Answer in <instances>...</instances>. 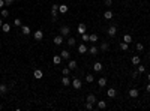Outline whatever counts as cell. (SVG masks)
I'll return each mask as SVG.
<instances>
[{
    "label": "cell",
    "mask_w": 150,
    "mask_h": 111,
    "mask_svg": "<svg viewBox=\"0 0 150 111\" xmlns=\"http://www.w3.org/2000/svg\"><path fill=\"white\" fill-rule=\"evenodd\" d=\"M60 35L63 38L71 35V27H69V26H62V27H60Z\"/></svg>",
    "instance_id": "1"
},
{
    "label": "cell",
    "mask_w": 150,
    "mask_h": 111,
    "mask_svg": "<svg viewBox=\"0 0 150 111\" xmlns=\"http://www.w3.org/2000/svg\"><path fill=\"white\" fill-rule=\"evenodd\" d=\"M57 14H59V5H51V15H53V21L57 20Z\"/></svg>",
    "instance_id": "2"
},
{
    "label": "cell",
    "mask_w": 150,
    "mask_h": 111,
    "mask_svg": "<svg viewBox=\"0 0 150 111\" xmlns=\"http://www.w3.org/2000/svg\"><path fill=\"white\" fill-rule=\"evenodd\" d=\"M81 86H83L81 80H78V78H74V80H72V87H74L75 90H80V89H81Z\"/></svg>",
    "instance_id": "3"
},
{
    "label": "cell",
    "mask_w": 150,
    "mask_h": 111,
    "mask_svg": "<svg viewBox=\"0 0 150 111\" xmlns=\"http://www.w3.org/2000/svg\"><path fill=\"white\" fill-rule=\"evenodd\" d=\"M107 33H108V36L114 38V36H116V33H117V27H116V26H111V27H108Z\"/></svg>",
    "instance_id": "4"
},
{
    "label": "cell",
    "mask_w": 150,
    "mask_h": 111,
    "mask_svg": "<svg viewBox=\"0 0 150 111\" xmlns=\"http://www.w3.org/2000/svg\"><path fill=\"white\" fill-rule=\"evenodd\" d=\"M33 38L36 39V41H42L44 39V32L42 30H36V32L33 33Z\"/></svg>",
    "instance_id": "5"
},
{
    "label": "cell",
    "mask_w": 150,
    "mask_h": 111,
    "mask_svg": "<svg viewBox=\"0 0 150 111\" xmlns=\"http://www.w3.org/2000/svg\"><path fill=\"white\" fill-rule=\"evenodd\" d=\"M60 57H62V60H69V59H71V53L66 51V50H63V51H60Z\"/></svg>",
    "instance_id": "6"
},
{
    "label": "cell",
    "mask_w": 150,
    "mask_h": 111,
    "mask_svg": "<svg viewBox=\"0 0 150 111\" xmlns=\"http://www.w3.org/2000/svg\"><path fill=\"white\" fill-rule=\"evenodd\" d=\"M108 50H110V44H108V42H102L101 47H99V51H102V53H107Z\"/></svg>",
    "instance_id": "7"
},
{
    "label": "cell",
    "mask_w": 150,
    "mask_h": 111,
    "mask_svg": "<svg viewBox=\"0 0 150 111\" xmlns=\"http://www.w3.org/2000/svg\"><path fill=\"white\" fill-rule=\"evenodd\" d=\"M53 42H54L56 45H62V44H63V36H62V35H57V36H54Z\"/></svg>",
    "instance_id": "8"
},
{
    "label": "cell",
    "mask_w": 150,
    "mask_h": 111,
    "mask_svg": "<svg viewBox=\"0 0 150 111\" xmlns=\"http://www.w3.org/2000/svg\"><path fill=\"white\" fill-rule=\"evenodd\" d=\"M87 53L92 54V56H96V54L99 53V48L96 47V45H93V47H90V48H89V51H87Z\"/></svg>",
    "instance_id": "9"
},
{
    "label": "cell",
    "mask_w": 150,
    "mask_h": 111,
    "mask_svg": "<svg viewBox=\"0 0 150 111\" xmlns=\"http://www.w3.org/2000/svg\"><path fill=\"white\" fill-rule=\"evenodd\" d=\"M62 84H63L65 87H68L69 84H71V78H69L68 75H63V77H62Z\"/></svg>",
    "instance_id": "10"
},
{
    "label": "cell",
    "mask_w": 150,
    "mask_h": 111,
    "mask_svg": "<svg viewBox=\"0 0 150 111\" xmlns=\"http://www.w3.org/2000/svg\"><path fill=\"white\" fill-rule=\"evenodd\" d=\"M107 95H108V98L113 99V98L117 96V90H116V89H108V90H107Z\"/></svg>",
    "instance_id": "11"
},
{
    "label": "cell",
    "mask_w": 150,
    "mask_h": 111,
    "mask_svg": "<svg viewBox=\"0 0 150 111\" xmlns=\"http://www.w3.org/2000/svg\"><path fill=\"white\" fill-rule=\"evenodd\" d=\"M86 30H87V26H86L84 23L78 24V33H80V35H83V33H86Z\"/></svg>",
    "instance_id": "12"
},
{
    "label": "cell",
    "mask_w": 150,
    "mask_h": 111,
    "mask_svg": "<svg viewBox=\"0 0 150 111\" xmlns=\"http://www.w3.org/2000/svg\"><path fill=\"white\" fill-rule=\"evenodd\" d=\"M21 32H23V35H26V36H29L30 35V27H29V26H21Z\"/></svg>",
    "instance_id": "13"
},
{
    "label": "cell",
    "mask_w": 150,
    "mask_h": 111,
    "mask_svg": "<svg viewBox=\"0 0 150 111\" xmlns=\"http://www.w3.org/2000/svg\"><path fill=\"white\" fill-rule=\"evenodd\" d=\"M68 11H69L68 5H59V12H60V14H66Z\"/></svg>",
    "instance_id": "14"
},
{
    "label": "cell",
    "mask_w": 150,
    "mask_h": 111,
    "mask_svg": "<svg viewBox=\"0 0 150 111\" xmlns=\"http://www.w3.org/2000/svg\"><path fill=\"white\" fill-rule=\"evenodd\" d=\"M138 95H140L138 89H131V90H129V96H131V98H138Z\"/></svg>",
    "instance_id": "15"
},
{
    "label": "cell",
    "mask_w": 150,
    "mask_h": 111,
    "mask_svg": "<svg viewBox=\"0 0 150 111\" xmlns=\"http://www.w3.org/2000/svg\"><path fill=\"white\" fill-rule=\"evenodd\" d=\"M87 45H84V44H81V45H78V53L80 54H84V53H87Z\"/></svg>",
    "instance_id": "16"
},
{
    "label": "cell",
    "mask_w": 150,
    "mask_h": 111,
    "mask_svg": "<svg viewBox=\"0 0 150 111\" xmlns=\"http://www.w3.org/2000/svg\"><path fill=\"white\" fill-rule=\"evenodd\" d=\"M68 68H69L71 71H75V69H77V62H75V60H69V62H68Z\"/></svg>",
    "instance_id": "17"
},
{
    "label": "cell",
    "mask_w": 150,
    "mask_h": 111,
    "mask_svg": "<svg viewBox=\"0 0 150 111\" xmlns=\"http://www.w3.org/2000/svg\"><path fill=\"white\" fill-rule=\"evenodd\" d=\"M33 77H35L36 80H41L42 77H44V74H42V71H41V69H36V71L33 72Z\"/></svg>",
    "instance_id": "18"
},
{
    "label": "cell",
    "mask_w": 150,
    "mask_h": 111,
    "mask_svg": "<svg viewBox=\"0 0 150 111\" xmlns=\"http://www.w3.org/2000/svg\"><path fill=\"white\" fill-rule=\"evenodd\" d=\"M86 101H87V102H92V104H96V102H98V99H96L95 95H87Z\"/></svg>",
    "instance_id": "19"
},
{
    "label": "cell",
    "mask_w": 150,
    "mask_h": 111,
    "mask_svg": "<svg viewBox=\"0 0 150 111\" xmlns=\"http://www.w3.org/2000/svg\"><path fill=\"white\" fill-rule=\"evenodd\" d=\"M96 104H98V110H105L107 108V102L105 101H98Z\"/></svg>",
    "instance_id": "20"
},
{
    "label": "cell",
    "mask_w": 150,
    "mask_h": 111,
    "mask_svg": "<svg viewBox=\"0 0 150 111\" xmlns=\"http://www.w3.org/2000/svg\"><path fill=\"white\" fill-rule=\"evenodd\" d=\"M93 71H95V72H99V71H102V63L96 62V63L93 65Z\"/></svg>",
    "instance_id": "21"
},
{
    "label": "cell",
    "mask_w": 150,
    "mask_h": 111,
    "mask_svg": "<svg viewBox=\"0 0 150 111\" xmlns=\"http://www.w3.org/2000/svg\"><path fill=\"white\" fill-rule=\"evenodd\" d=\"M98 86H99V87H105V86H107V78H104V77H102V78H99V80H98Z\"/></svg>",
    "instance_id": "22"
},
{
    "label": "cell",
    "mask_w": 150,
    "mask_h": 111,
    "mask_svg": "<svg viewBox=\"0 0 150 111\" xmlns=\"http://www.w3.org/2000/svg\"><path fill=\"white\" fill-rule=\"evenodd\" d=\"M53 63H54V65H60V63H62V57H60V54L53 57Z\"/></svg>",
    "instance_id": "23"
},
{
    "label": "cell",
    "mask_w": 150,
    "mask_h": 111,
    "mask_svg": "<svg viewBox=\"0 0 150 111\" xmlns=\"http://www.w3.org/2000/svg\"><path fill=\"white\" fill-rule=\"evenodd\" d=\"M75 38H72V36H71V38H68V45L69 47H75Z\"/></svg>",
    "instance_id": "24"
},
{
    "label": "cell",
    "mask_w": 150,
    "mask_h": 111,
    "mask_svg": "<svg viewBox=\"0 0 150 111\" xmlns=\"http://www.w3.org/2000/svg\"><path fill=\"white\" fill-rule=\"evenodd\" d=\"M104 18L105 20H111L113 18V11H107V12L104 14Z\"/></svg>",
    "instance_id": "25"
},
{
    "label": "cell",
    "mask_w": 150,
    "mask_h": 111,
    "mask_svg": "<svg viewBox=\"0 0 150 111\" xmlns=\"http://www.w3.org/2000/svg\"><path fill=\"white\" fill-rule=\"evenodd\" d=\"M131 62H132V65H140V62H141V60H140V57H138V56H134V57L131 59Z\"/></svg>",
    "instance_id": "26"
},
{
    "label": "cell",
    "mask_w": 150,
    "mask_h": 111,
    "mask_svg": "<svg viewBox=\"0 0 150 111\" xmlns=\"http://www.w3.org/2000/svg\"><path fill=\"white\" fill-rule=\"evenodd\" d=\"M6 92H8V86H5V84H0V95H5Z\"/></svg>",
    "instance_id": "27"
},
{
    "label": "cell",
    "mask_w": 150,
    "mask_h": 111,
    "mask_svg": "<svg viewBox=\"0 0 150 111\" xmlns=\"http://www.w3.org/2000/svg\"><path fill=\"white\" fill-rule=\"evenodd\" d=\"M123 42L131 44V42H132V36H131V35H125V36H123Z\"/></svg>",
    "instance_id": "28"
},
{
    "label": "cell",
    "mask_w": 150,
    "mask_h": 111,
    "mask_svg": "<svg viewBox=\"0 0 150 111\" xmlns=\"http://www.w3.org/2000/svg\"><path fill=\"white\" fill-rule=\"evenodd\" d=\"M120 48L123 50V51H128V48H129V44H126V42H120Z\"/></svg>",
    "instance_id": "29"
},
{
    "label": "cell",
    "mask_w": 150,
    "mask_h": 111,
    "mask_svg": "<svg viewBox=\"0 0 150 111\" xmlns=\"http://www.w3.org/2000/svg\"><path fill=\"white\" fill-rule=\"evenodd\" d=\"M89 42H92V44H95V42H98V35H96V33L90 35V41H89Z\"/></svg>",
    "instance_id": "30"
},
{
    "label": "cell",
    "mask_w": 150,
    "mask_h": 111,
    "mask_svg": "<svg viewBox=\"0 0 150 111\" xmlns=\"http://www.w3.org/2000/svg\"><path fill=\"white\" fill-rule=\"evenodd\" d=\"M93 80H95V77H93L92 74H87V75H86V81H87V83H93Z\"/></svg>",
    "instance_id": "31"
},
{
    "label": "cell",
    "mask_w": 150,
    "mask_h": 111,
    "mask_svg": "<svg viewBox=\"0 0 150 111\" xmlns=\"http://www.w3.org/2000/svg\"><path fill=\"white\" fill-rule=\"evenodd\" d=\"M2 30H3L5 33H8V32H9V30H11V26H9V24H6V23H5V24L2 26Z\"/></svg>",
    "instance_id": "32"
},
{
    "label": "cell",
    "mask_w": 150,
    "mask_h": 111,
    "mask_svg": "<svg viewBox=\"0 0 150 111\" xmlns=\"http://www.w3.org/2000/svg\"><path fill=\"white\" fill-rule=\"evenodd\" d=\"M81 39H83L84 42H89V41H90V35H87V33H83V35H81Z\"/></svg>",
    "instance_id": "33"
},
{
    "label": "cell",
    "mask_w": 150,
    "mask_h": 111,
    "mask_svg": "<svg viewBox=\"0 0 150 111\" xmlns=\"http://www.w3.org/2000/svg\"><path fill=\"white\" fill-rule=\"evenodd\" d=\"M62 74H63V75H69V74H71V69H69L68 66H65L63 69H62Z\"/></svg>",
    "instance_id": "34"
},
{
    "label": "cell",
    "mask_w": 150,
    "mask_h": 111,
    "mask_svg": "<svg viewBox=\"0 0 150 111\" xmlns=\"http://www.w3.org/2000/svg\"><path fill=\"white\" fill-rule=\"evenodd\" d=\"M0 17H3V18H6V17H9V12H8L6 9H2V12H0Z\"/></svg>",
    "instance_id": "35"
},
{
    "label": "cell",
    "mask_w": 150,
    "mask_h": 111,
    "mask_svg": "<svg viewBox=\"0 0 150 111\" xmlns=\"http://www.w3.org/2000/svg\"><path fill=\"white\" fill-rule=\"evenodd\" d=\"M14 26H15V27H21V20H20V18H15Z\"/></svg>",
    "instance_id": "36"
},
{
    "label": "cell",
    "mask_w": 150,
    "mask_h": 111,
    "mask_svg": "<svg viewBox=\"0 0 150 111\" xmlns=\"http://www.w3.org/2000/svg\"><path fill=\"white\" fill-rule=\"evenodd\" d=\"M144 71H146V68H144L143 65H138V72H140V74H143Z\"/></svg>",
    "instance_id": "37"
},
{
    "label": "cell",
    "mask_w": 150,
    "mask_h": 111,
    "mask_svg": "<svg viewBox=\"0 0 150 111\" xmlns=\"http://www.w3.org/2000/svg\"><path fill=\"white\" fill-rule=\"evenodd\" d=\"M135 47H137V51H143V50H144V45H143V44H137Z\"/></svg>",
    "instance_id": "38"
},
{
    "label": "cell",
    "mask_w": 150,
    "mask_h": 111,
    "mask_svg": "<svg viewBox=\"0 0 150 111\" xmlns=\"http://www.w3.org/2000/svg\"><path fill=\"white\" fill-rule=\"evenodd\" d=\"M93 108V104L92 102H86V110H92Z\"/></svg>",
    "instance_id": "39"
},
{
    "label": "cell",
    "mask_w": 150,
    "mask_h": 111,
    "mask_svg": "<svg viewBox=\"0 0 150 111\" xmlns=\"http://www.w3.org/2000/svg\"><path fill=\"white\" fill-rule=\"evenodd\" d=\"M111 5H113V0H105V6L111 8Z\"/></svg>",
    "instance_id": "40"
},
{
    "label": "cell",
    "mask_w": 150,
    "mask_h": 111,
    "mask_svg": "<svg viewBox=\"0 0 150 111\" xmlns=\"http://www.w3.org/2000/svg\"><path fill=\"white\" fill-rule=\"evenodd\" d=\"M14 2H15V0H5L6 6H9V5H14Z\"/></svg>",
    "instance_id": "41"
},
{
    "label": "cell",
    "mask_w": 150,
    "mask_h": 111,
    "mask_svg": "<svg viewBox=\"0 0 150 111\" xmlns=\"http://www.w3.org/2000/svg\"><path fill=\"white\" fill-rule=\"evenodd\" d=\"M3 6H6V3H5V0H0V9H3Z\"/></svg>",
    "instance_id": "42"
},
{
    "label": "cell",
    "mask_w": 150,
    "mask_h": 111,
    "mask_svg": "<svg viewBox=\"0 0 150 111\" xmlns=\"http://www.w3.org/2000/svg\"><path fill=\"white\" fill-rule=\"evenodd\" d=\"M138 75H140V72H138V71H135V72H132V77H134V78H137Z\"/></svg>",
    "instance_id": "43"
},
{
    "label": "cell",
    "mask_w": 150,
    "mask_h": 111,
    "mask_svg": "<svg viewBox=\"0 0 150 111\" xmlns=\"http://www.w3.org/2000/svg\"><path fill=\"white\" fill-rule=\"evenodd\" d=\"M146 90H147V92H149V93H150V83H149V84H147V89H146Z\"/></svg>",
    "instance_id": "44"
},
{
    "label": "cell",
    "mask_w": 150,
    "mask_h": 111,
    "mask_svg": "<svg viewBox=\"0 0 150 111\" xmlns=\"http://www.w3.org/2000/svg\"><path fill=\"white\" fill-rule=\"evenodd\" d=\"M2 26H3V21H2V20H0V29H2Z\"/></svg>",
    "instance_id": "45"
},
{
    "label": "cell",
    "mask_w": 150,
    "mask_h": 111,
    "mask_svg": "<svg viewBox=\"0 0 150 111\" xmlns=\"http://www.w3.org/2000/svg\"><path fill=\"white\" fill-rule=\"evenodd\" d=\"M147 80H149V83H150V74H149V75H147Z\"/></svg>",
    "instance_id": "46"
},
{
    "label": "cell",
    "mask_w": 150,
    "mask_h": 111,
    "mask_svg": "<svg viewBox=\"0 0 150 111\" xmlns=\"http://www.w3.org/2000/svg\"><path fill=\"white\" fill-rule=\"evenodd\" d=\"M149 59H150V51H149Z\"/></svg>",
    "instance_id": "47"
},
{
    "label": "cell",
    "mask_w": 150,
    "mask_h": 111,
    "mask_svg": "<svg viewBox=\"0 0 150 111\" xmlns=\"http://www.w3.org/2000/svg\"><path fill=\"white\" fill-rule=\"evenodd\" d=\"M0 110H2V104H0Z\"/></svg>",
    "instance_id": "48"
}]
</instances>
